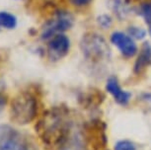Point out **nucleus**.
I'll list each match as a JSON object with an SVG mask.
<instances>
[{"label": "nucleus", "mask_w": 151, "mask_h": 150, "mask_svg": "<svg viewBox=\"0 0 151 150\" xmlns=\"http://www.w3.org/2000/svg\"><path fill=\"white\" fill-rule=\"evenodd\" d=\"M36 129L45 143L56 145L65 139L67 126L60 114L56 110H52L44 116L36 126Z\"/></svg>", "instance_id": "f257e3e1"}, {"label": "nucleus", "mask_w": 151, "mask_h": 150, "mask_svg": "<svg viewBox=\"0 0 151 150\" xmlns=\"http://www.w3.org/2000/svg\"><path fill=\"white\" fill-rule=\"evenodd\" d=\"M11 120L18 124L31 123L37 115V101L29 93H20L11 103Z\"/></svg>", "instance_id": "f03ea898"}, {"label": "nucleus", "mask_w": 151, "mask_h": 150, "mask_svg": "<svg viewBox=\"0 0 151 150\" xmlns=\"http://www.w3.org/2000/svg\"><path fill=\"white\" fill-rule=\"evenodd\" d=\"M81 50L85 57L91 60H101L110 55V49L103 37L96 33H87L81 39Z\"/></svg>", "instance_id": "7ed1b4c3"}, {"label": "nucleus", "mask_w": 151, "mask_h": 150, "mask_svg": "<svg viewBox=\"0 0 151 150\" xmlns=\"http://www.w3.org/2000/svg\"><path fill=\"white\" fill-rule=\"evenodd\" d=\"M74 24V17L72 14L65 10L56 11L52 19L44 25L41 32V39L42 41H47L55 36L62 32L69 30Z\"/></svg>", "instance_id": "20e7f679"}, {"label": "nucleus", "mask_w": 151, "mask_h": 150, "mask_svg": "<svg viewBox=\"0 0 151 150\" xmlns=\"http://www.w3.org/2000/svg\"><path fill=\"white\" fill-rule=\"evenodd\" d=\"M0 150H31V146L15 128L0 124Z\"/></svg>", "instance_id": "39448f33"}, {"label": "nucleus", "mask_w": 151, "mask_h": 150, "mask_svg": "<svg viewBox=\"0 0 151 150\" xmlns=\"http://www.w3.org/2000/svg\"><path fill=\"white\" fill-rule=\"evenodd\" d=\"M69 39L63 34H58L50 39L47 44V55L52 61H56L64 57L69 52Z\"/></svg>", "instance_id": "423d86ee"}, {"label": "nucleus", "mask_w": 151, "mask_h": 150, "mask_svg": "<svg viewBox=\"0 0 151 150\" xmlns=\"http://www.w3.org/2000/svg\"><path fill=\"white\" fill-rule=\"evenodd\" d=\"M111 42L127 57H132L137 52V47L132 38L122 32H114L111 36Z\"/></svg>", "instance_id": "0eeeda50"}, {"label": "nucleus", "mask_w": 151, "mask_h": 150, "mask_svg": "<svg viewBox=\"0 0 151 150\" xmlns=\"http://www.w3.org/2000/svg\"><path fill=\"white\" fill-rule=\"evenodd\" d=\"M106 89L110 94H112V96L115 98V100L119 104L127 105L129 103L132 95H130V93L124 91L121 88V86L119 85V82L116 77H110L108 79L106 84Z\"/></svg>", "instance_id": "6e6552de"}, {"label": "nucleus", "mask_w": 151, "mask_h": 150, "mask_svg": "<svg viewBox=\"0 0 151 150\" xmlns=\"http://www.w3.org/2000/svg\"><path fill=\"white\" fill-rule=\"evenodd\" d=\"M151 61V46L149 42H144L134 63V72L140 73Z\"/></svg>", "instance_id": "1a4fd4ad"}, {"label": "nucleus", "mask_w": 151, "mask_h": 150, "mask_svg": "<svg viewBox=\"0 0 151 150\" xmlns=\"http://www.w3.org/2000/svg\"><path fill=\"white\" fill-rule=\"evenodd\" d=\"M110 6L119 19H124L129 13V5L125 0H110Z\"/></svg>", "instance_id": "9d476101"}, {"label": "nucleus", "mask_w": 151, "mask_h": 150, "mask_svg": "<svg viewBox=\"0 0 151 150\" xmlns=\"http://www.w3.org/2000/svg\"><path fill=\"white\" fill-rule=\"evenodd\" d=\"M17 26V18L13 14L1 11L0 12V29L13 30Z\"/></svg>", "instance_id": "9b49d317"}, {"label": "nucleus", "mask_w": 151, "mask_h": 150, "mask_svg": "<svg viewBox=\"0 0 151 150\" xmlns=\"http://www.w3.org/2000/svg\"><path fill=\"white\" fill-rule=\"evenodd\" d=\"M138 15L143 18L145 24L147 25L148 33L151 36V1L142 3L138 7Z\"/></svg>", "instance_id": "f8f14e48"}, {"label": "nucleus", "mask_w": 151, "mask_h": 150, "mask_svg": "<svg viewBox=\"0 0 151 150\" xmlns=\"http://www.w3.org/2000/svg\"><path fill=\"white\" fill-rule=\"evenodd\" d=\"M127 35L132 39H142L145 38V36H146V31L144 29H142V28L132 26L127 29Z\"/></svg>", "instance_id": "ddd939ff"}, {"label": "nucleus", "mask_w": 151, "mask_h": 150, "mask_svg": "<svg viewBox=\"0 0 151 150\" xmlns=\"http://www.w3.org/2000/svg\"><path fill=\"white\" fill-rule=\"evenodd\" d=\"M97 23L102 29H109L113 24V20L111 16L107 15V14H103L97 18Z\"/></svg>", "instance_id": "4468645a"}, {"label": "nucleus", "mask_w": 151, "mask_h": 150, "mask_svg": "<svg viewBox=\"0 0 151 150\" xmlns=\"http://www.w3.org/2000/svg\"><path fill=\"white\" fill-rule=\"evenodd\" d=\"M115 150H135V146L130 141L122 140L116 144Z\"/></svg>", "instance_id": "2eb2a0df"}, {"label": "nucleus", "mask_w": 151, "mask_h": 150, "mask_svg": "<svg viewBox=\"0 0 151 150\" xmlns=\"http://www.w3.org/2000/svg\"><path fill=\"white\" fill-rule=\"evenodd\" d=\"M5 105H6V97L4 95V84L2 81H0V111L3 109Z\"/></svg>", "instance_id": "dca6fc26"}, {"label": "nucleus", "mask_w": 151, "mask_h": 150, "mask_svg": "<svg viewBox=\"0 0 151 150\" xmlns=\"http://www.w3.org/2000/svg\"><path fill=\"white\" fill-rule=\"evenodd\" d=\"M69 1L73 5H75V6L82 7V6H85V5H88L92 0H69Z\"/></svg>", "instance_id": "f3484780"}]
</instances>
